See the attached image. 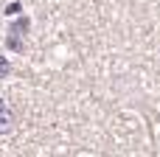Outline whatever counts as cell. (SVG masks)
<instances>
[{
  "instance_id": "cell-1",
  "label": "cell",
  "mask_w": 160,
  "mask_h": 157,
  "mask_svg": "<svg viewBox=\"0 0 160 157\" xmlns=\"http://www.w3.org/2000/svg\"><path fill=\"white\" fill-rule=\"evenodd\" d=\"M11 129H14V112H11V107L3 104V98H0V135H8Z\"/></svg>"
}]
</instances>
